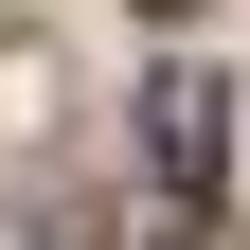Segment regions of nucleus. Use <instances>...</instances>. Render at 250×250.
Returning a JSON list of instances; mask_svg holds the SVG:
<instances>
[{"instance_id":"1","label":"nucleus","mask_w":250,"mask_h":250,"mask_svg":"<svg viewBox=\"0 0 250 250\" xmlns=\"http://www.w3.org/2000/svg\"><path fill=\"white\" fill-rule=\"evenodd\" d=\"M143 161H161V197L214 214V179H232V89H214V72H161V89H143Z\"/></svg>"},{"instance_id":"2","label":"nucleus","mask_w":250,"mask_h":250,"mask_svg":"<svg viewBox=\"0 0 250 250\" xmlns=\"http://www.w3.org/2000/svg\"><path fill=\"white\" fill-rule=\"evenodd\" d=\"M161 18H197V0H161Z\"/></svg>"}]
</instances>
